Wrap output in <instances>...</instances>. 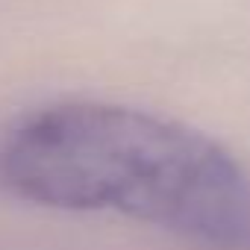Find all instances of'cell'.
I'll list each match as a JSON object with an SVG mask.
<instances>
[{
	"label": "cell",
	"instance_id": "cell-1",
	"mask_svg": "<svg viewBox=\"0 0 250 250\" xmlns=\"http://www.w3.org/2000/svg\"><path fill=\"white\" fill-rule=\"evenodd\" d=\"M0 188L50 209L115 212L250 250V174L180 121L97 100L42 106L0 139Z\"/></svg>",
	"mask_w": 250,
	"mask_h": 250
}]
</instances>
